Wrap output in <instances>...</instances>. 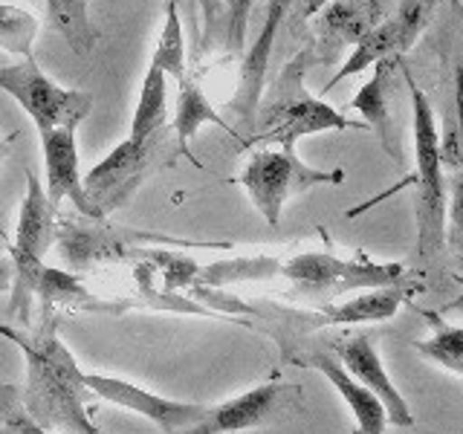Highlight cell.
<instances>
[{"mask_svg":"<svg viewBox=\"0 0 463 434\" xmlns=\"http://www.w3.org/2000/svg\"><path fill=\"white\" fill-rule=\"evenodd\" d=\"M38 33V21L24 9L0 6V47L9 52H21L29 58L33 52V38Z\"/></svg>","mask_w":463,"mask_h":434,"instance_id":"obj_26","label":"cell"},{"mask_svg":"<svg viewBox=\"0 0 463 434\" xmlns=\"http://www.w3.org/2000/svg\"><path fill=\"white\" fill-rule=\"evenodd\" d=\"M168 108H165V72L159 67H148L142 79V90L137 101L134 122H130V139H145L165 127Z\"/></svg>","mask_w":463,"mask_h":434,"instance_id":"obj_23","label":"cell"},{"mask_svg":"<svg viewBox=\"0 0 463 434\" xmlns=\"http://www.w3.org/2000/svg\"><path fill=\"white\" fill-rule=\"evenodd\" d=\"M304 409V394L298 385L287 382H267L250 388L226 402L209 405L197 426L177 431V434H232L246 429H260L269 423L296 414Z\"/></svg>","mask_w":463,"mask_h":434,"instance_id":"obj_8","label":"cell"},{"mask_svg":"<svg viewBox=\"0 0 463 434\" xmlns=\"http://www.w3.org/2000/svg\"><path fill=\"white\" fill-rule=\"evenodd\" d=\"M423 289V281L400 278L394 284L362 289V296H354L342 304H327L318 313H298L296 318L307 327H327V325H365V322H388L414 293Z\"/></svg>","mask_w":463,"mask_h":434,"instance_id":"obj_15","label":"cell"},{"mask_svg":"<svg viewBox=\"0 0 463 434\" xmlns=\"http://www.w3.org/2000/svg\"><path fill=\"white\" fill-rule=\"evenodd\" d=\"M354 434H362V431H354Z\"/></svg>","mask_w":463,"mask_h":434,"instance_id":"obj_32","label":"cell"},{"mask_svg":"<svg viewBox=\"0 0 463 434\" xmlns=\"http://www.w3.org/2000/svg\"><path fill=\"white\" fill-rule=\"evenodd\" d=\"M180 154L174 127H163L145 139H125L122 145L101 159L99 165L81 177L84 192L96 206L101 217H108L113 209L128 203V197L137 194V188L151 177L154 171H163Z\"/></svg>","mask_w":463,"mask_h":434,"instance_id":"obj_4","label":"cell"},{"mask_svg":"<svg viewBox=\"0 0 463 434\" xmlns=\"http://www.w3.org/2000/svg\"><path fill=\"white\" fill-rule=\"evenodd\" d=\"M180 84V99H177V116H174V137H177V148L180 156H188L194 165H200L192 156V139L203 125H221L223 130H229L235 137V127H232L221 113L212 108V101L203 93V87L194 81L192 72L185 70V76L177 79Z\"/></svg>","mask_w":463,"mask_h":434,"instance_id":"obj_20","label":"cell"},{"mask_svg":"<svg viewBox=\"0 0 463 434\" xmlns=\"http://www.w3.org/2000/svg\"><path fill=\"white\" fill-rule=\"evenodd\" d=\"M423 316L429 318L434 333L429 339L414 344L417 354L463 380V325H446L443 318L431 310H423Z\"/></svg>","mask_w":463,"mask_h":434,"instance_id":"obj_22","label":"cell"},{"mask_svg":"<svg viewBox=\"0 0 463 434\" xmlns=\"http://www.w3.org/2000/svg\"><path fill=\"white\" fill-rule=\"evenodd\" d=\"M402 58H385V61L373 64V76L368 84L359 87V93L351 99V110H359L365 125L380 137L383 148L391 159H402V148L394 130V93H397V70Z\"/></svg>","mask_w":463,"mask_h":434,"instance_id":"obj_16","label":"cell"},{"mask_svg":"<svg viewBox=\"0 0 463 434\" xmlns=\"http://www.w3.org/2000/svg\"><path fill=\"white\" fill-rule=\"evenodd\" d=\"M151 64L159 67L165 76L180 79L185 76V43H183V24H180V12H177V0H165V24L163 33H159L156 50Z\"/></svg>","mask_w":463,"mask_h":434,"instance_id":"obj_25","label":"cell"},{"mask_svg":"<svg viewBox=\"0 0 463 434\" xmlns=\"http://www.w3.org/2000/svg\"><path fill=\"white\" fill-rule=\"evenodd\" d=\"M296 365L301 368H313L325 376V380L336 388V394L345 400V405L351 409L354 420H356V431L362 434H383L385 426H388V417H385V409L383 402L376 400L368 388H362L351 373L345 371V365L330 354H322V351H313V354H298L293 356Z\"/></svg>","mask_w":463,"mask_h":434,"instance_id":"obj_17","label":"cell"},{"mask_svg":"<svg viewBox=\"0 0 463 434\" xmlns=\"http://www.w3.org/2000/svg\"><path fill=\"white\" fill-rule=\"evenodd\" d=\"M0 423L12 434H52L50 429H43L41 423H35V420L29 417V411L24 409L21 391L4 382H0Z\"/></svg>","mask_w":463,"mask_h":434,"instance_id":"obj_27","label":"cell"},{"mask_svg":"<svg viewBox=\"0 0 463 434\" xmlns=\"http://www.w3.org/2000/svg\"><path fill=\"white\" fill-rule=\"evenodd\" d=\"M279 275L293 284V293L316 301H333L345 293H362L405 278L402 264H380L365 255L351 260L330 252H301L289 260H281Z\"/></svg>","mask_w":463,"mask_h":434,"instance_id":"obj_6","label":"cell"},{"mask_svg":"<svg viewBox=\"0 0 463 434\" xmlns=\"http://www.w3.org/2000/svg\"><path fill=\"white\" fill-rule=\"evenodd\" d=\"M296 4H298V0H267L264 26H260L258 41L250 47V52L243 55L238 90L226 105V110H232L238 116L250 137H252V127H255V110H258L260 93H264V87H267V70H269V55H272L275 35H279V29H281V24L287 18H293Z\"/></svg>","mask_w":463,"mask_h":434,"instance_id":"obj_12","label":"cell"},{"mask_svg":"<svg viewBox=\"0 0 463 434\" xmlns=\"http://www.w3.org/2000/svg\"><path fill=\"white\" fill-rule=\"evenodd\" d=\"M391 14V0H330L313 18V55L336 61L345 47H356Z\"/></svg>","mask_w":463,"mask_h":434,"instance_id":"obj_11","label":"cell"},{"mask_svg":"<svg viewBox=\"0 0 463 434\" xmlns=\"http://www.w3.org/2000/svg\"><path fill=\"white\" fill-rule=\"evenodd\" d=\"M281 269L279 258L258 255V258H238V260H223V264L203 267L197 272L200 284H229V281H264L275 278Z\"/></svg>","mask_w":463,"mask_h":434,"instance_id":"obj_24","label":"cell"},{"mask_svg":"<svg viewBox=\"0 0 463 434\" xmlns=\"http://www.w3.org/2000/svg\"><path fill=\"white\" fill-rule=\"evenodd\" d=\"M0 90L26 110L41 137L55 127H79L93 110L90 93L58 87L50 76H43L33 58H24L18 64H0Z\"/></svg>","mask_w":463,"mask_h":434,"instance_id":"obj_7","label":"cell"},{"mask_svg":"<svg viewBox=\"0 0 463 434\" xmlns=\"http://www.w3.org/2000/svg\"><path fill=\"white\" fill-rule=\"evenodd\" d=\"M43 322L33 333L24 336L21 330L0 325V336L21 347L26 359V388L24 409L43 429H58L67 434H99L96 423L84 409V371L72 359L67 344L58 336L55 313H41Z\"/></svg>","mask_w":463,"mask_h":434,"instance_id":"obj_1","label":"cell"},{"mask_svg":"<svg viewBox=\"0 0 463 434\" xmlns=\"http://www.w3.org/2000/svg\"><path fill=\"white\" fill-rule=\"evenodd\" d=\"M327 4H330V0H298L296 9H293V14H296L298 21H310V18H316V14L322 12Z\"/></svg>","mask_w":463,"mask_h":434,"instance_id":"obj_30","label":"cell"},{"mask_svg":"<svg viewBox=\"0 0 463 434\" xmlns=\"http://www.w3.org/2000/svg\"><path fill=\"white\" fill-rule=\"evenodd\" d=\"M12 275H14L12 260L9 258H0V293H6V289L12 287Z\"/></svg>","mask_w":463,"mask_h":434,"instance_id":"obj_31","label":"cell"},{"mask_svg":"<svg viewBox=\"0 0 463 434\" xmlns=\"http://www.w3.org/2000/svg\"><path fill=\"white\" fill-rule=\"evenodd\" d=\"M47 18L79 58L96 50L99 29L90 21V0H47Z\"/></svg>","mask_w":463,"mask_h":434,"instance_id":"obj_21","label":"cell"},{"mask_svg":"<svg viewBox=\"0 0 463 434\" xmlns=\"http://www.w3.org/2000/svg\"><path fill=\"white\" fill-rule=\"evenodd\" d=\"M333 354H336V359L345 365V371L351 373L362 388H368L371 394L383 402L388 423L402 426V429L414 426L411 405L405 402V397L397 391L394 380L388 376L383 359H380V351H376V344H373L371 336H365V333H356V336L336 339V342H333Z\"/></svg>","mask_w":463,"mask_h":434,"instance_id":"obj_13","label":"cell"},{"mask_svg":"<svg viewBox=\"0 0 463 434\" xmlns=\"http://www.w3.org/2000/svg\"><path fill=\"white\" fill-rule=\"evenodd\" d=\"M400 70L405 76L414 110L417 177L411 183L417 185V255L423 260H431L446 243V171L440 156V134L429 96L420 90L409 70L402 64Z\"/></svg>","mask_w":463,"mask_h":434,"instance_id":"obj_3","label":"cell"},{"mask_svg":"<svg viewBox=\"0 0 463 434\" xmlns=\"http://www.w3.org/2000/svg\"><path fill=\"white\" fill-rule=\"evenodd\" d=\"M246 9H250V0H226V43L229 50H238L243 41V21H246Z\"/></svg>","mask_w":463,"mask_h":434,"instance_id":"obj_29","label":"cell"},{"mask_svg":"<svg viewBox=\"0 0 463 434\" xmlns=\"http://www.w3.org/2000/svg\"><path fill=\"white\" fill-rule=\"evenodd\" d=\"M84 385H87V391L105 397L108 402H116L128 411H137L145 420H151L163 434H177V431L197 426L209 409V405H200V402H183V400H168V397L151 394V391H145L128 380H119V376L87 373Z\"/></svg>","mask_w":463,"mask_h":434,"instance_id":"obj_10","label":"cell"},{"mask_svg":"<svg viewBox=\"0 0 463 434\" xmlns=\"http://www.w3.org/2000/svg\"><path fill=\"white\" fill-rule=\"evenodd\" d=\"M200 14H203V33H200V43H197V55L206 52L217 33H223L226 29V4L223 0H194Z\"/></svg>","mask_w":463,"mask_h":434,"instance_id":"obj_28","label":"cell"},{"mask_svg":"<svg viewBox=\"0 0 463 434\" xmlns=\"http://www.w3.org/2000/svg\"><path fill=\"white\" fill-rule=\"evenodd\" d=\"M460 119H449L440 137L446 171V243L463 269V84H458Z\"/></svg>","mask_w":463,"mask_h":434,"instance_id":"obj_18","label":"cell"},{"mask_svg":"<svg viewBox=\"0 0 463 434\" xmlns=\"http://www.w3.org/2000/svg\"><path fill=\"white\" fill-rule=\"evenodd\" d=\"M347 174L342 168H313L301 163L296 148H260L250 156V163L241 171L238 183L250 194L255 209L264 214L269 226H279L284 203L289 197H298L316 185H342Z\"/></svg>","mask_w":463,"mask_h":434,"instance_id":"obj_5","label":"cell"},{"mask_svg":"<svg viewBox=\"0 0 463 434\" xmlns=\"http://www.w3.org/2000/svg\"><path fill=\"white\" fill-rule=\"evenodd\" d=\"M41 151H43V192L47 200L58 209L61 200H70L84 217L90 221H105L96 206L90 203L81 183V168H79V145H76V127H55L50 134L41 137Z\"/></svg>","mask_w":463,"mask_h":434,"instance_id":"obj_14","label":"cell"},{"mask_svg":"<svg viewBox=\"0 0 463 434\" xmlns=\"http://www.w3.org/2000/svg\"><path fill=\"white\" fill-rule=\"evenodd\" d=\"M58 241V209L47 200V192L33 171H26V197L18 212V229H14V250L26 255L43 258L50 246Z\"/></svg>","mask_w":463,"mask_h":434,"instance_id":"obj_19","label":"cell"},{"mask_svg":"<svg viewBox=\"0 0 463 434\" xmlns=\"http://www.w3.org/2000/svg\"><path fill=\"white\" fill-rule=\"evenodd\" d=\"M313 61V47L301 50L293 61H287L275 76L267 93H260L255 110L252 137H246L241 145H275V148H296L301 137L322 134V130H362L365 122H354L342 116L327 101L316 99L304 87V72Z\"/></svg>","mask_w":463,"mask_h":434,"instance_id":"obj_2","label":"cell"},{"mask_svg":"<svg viewBox=\"0 0 463 434\" xmlns=\"http://www.w3.org/2000/svg\"><path fill=\"white\" fill-rule=\"evenodd\" d=\"M440 0H400V6L388 14V18L373 29L368 38H362L351 58L339 67V72L327 81L325 93L333 90L339 81L356 76V72L368 70L376 61L385 58H402L414 47V41L423 35V29L431 24L434 12H438Z\"/></svg>","mask_w":463,"mask_h":434,"instance_id":"obj_9","label":"cell"}]
</instances>
